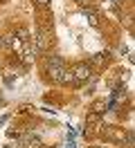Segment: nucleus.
Segmentation results:
<instances>
[{"instance_id": "obj_5", "label": "nucleus", "mask_w": 135, "mask_h": 148, "mask_svg": "<svg viewBox=\"0 0 135 148\" xmlns=\"http://www.w3.org/2000/svg\"><path fill=\"white\" fill-rule=\"evenodd\" d=\"M36 5H41V7H45V5H50V0H36Z\"/></svg>"}, {"instance_id": "obj_4", "label": "nucleus", "mask_w": 135, "mask_h": 148, "mask_svg": "<svg viewBox=\"0 0 135 148\" xmlns=\"http://www.w3.org/2000/svg\"><path fill=\"white\" fill-rule=\"evenodd\" d=\"M106 56H108V54H92L88 65H92V63H106Z\"/></svg>"}, {"instance_id": "obj_2", "label": "nucleus", "mask_w": 135, "mask_h": 148, "mask_svg": "<svg viewBox=\"0 0 135 148\" xmlns=\"http://www.w3.org/2000/svg\"><path fill=\"white\" fill-rule=\"evenodd\" d=\"M47 40H50V38H47V34H45V32H38V38H36L38 49H45V47H47Z\"/></svg>"}, {"instance_id": "obj_1", "label": "nucleus", "mask_w": 135, "mask_h": 148, "mask_svg": "<svg viewBox=\"0 0 135 148\" xmlns=\"http://www.w3.org/2000/svg\"><path fill=\"white\" fill-rule=\"evenodd\" d=\"M70 72H72V76H74V83H81V81L90 79V72H92V70H90V65H86V63H77Z\"/></svg>"}, {"instance_id": "obj_6", "label": "nucleus", "mask_w": 135, "mask_h": 148, "mask_svg": "<svg viewBox=\"0 0 135 148\" xmlns=\"http://www.w3.org/2000/svg\"><path fill=\"white\" fill-rule=\"evenodd\" d=\"M77 2H81V0H77Z\"/></svg>"}, {"instance_id": "obj_3", "label": "nucleus", "mask_w": 135, "mask_h": 148, "mask_svg": "<svg viewBox=\"0 0 135 148\" xmlns=\"http://www.w3.org/2000/svg\"><path fill=\"white\" fill-rule=\"evenodd\" d=\"M83 16L88 18V23H90V25H97V23H99L97 14H95V11H92V9H83Z\"/></svg>"}]
</instances>
